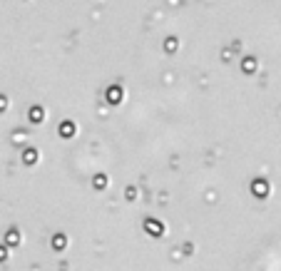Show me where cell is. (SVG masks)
<instances>
[{
    "label": "cell",
    "instance_id": "6da1fadb",
    "mask_svg": "<svg viewBox=\"0 0 281 271\" xmlns=\"http://www.w3.org/2000/svg\"><path fill=\"white\" fill-rule=\"evenodd\" d=\"M254 191L256 194H266V182H254Z\"/></svg>",
    "mask_w": 281,
    "mask_h": 271
},
{
    "label": "cell",
    "instance_id": "7a4b0ae2",
    "mask_svg": "<svg viewBox=\"0 0 281 271\" xmlns=\"http://www.w3.org/2000/svg\"><path fill=\"white\" fill-rule=\"evenodd\" d=\"M117 97H122V90H117V87H112V90H109V100H112V102H115Z\"/></svg>",
    "mask_w": 281,
    "mask_h": 271
},
{
    "label": "cell",
    "instance_id": "3957f363",
    "mask_svg": "<svg viewBox=\"0 0 281 271\" xmlns=\"http://www.w3.org/2000/svg\"><path fill=\"white\" fill-rule=\"evenodd\" d=\"M52 244H55V249H62V246H65V236H55Z\"/></svg>",
    "mask_w": 281,
    "mask_h": 271
},
{
    "label": "cell",
    "instance_id": "277c9868",
    "mask_svg": "<svg viewBox=\"0 0 281 271\" xmlns=\"http://www.w3.org/2000/svg\"><path fill=\"white\" fill-rule=\"evenodd\" d=\"M30 117H32V120H43V110H37V107H35V110L30 112Z\"/></svg>",
    "mask_w": 281,
    "mask_h": 271
},
{
    "label": "cell",
    "instance_id": "5b68a950",
    "mask_svg": "<svg viewBox=\"0 0 281 271\" xmlns=\"http://www.w3.org/2000/svg\"><path fill=\"white\" fill-rule=\"evenodd\" d=\"M95 187L102 189V187H105V177H95Z\"/></svg>",
    "mask_w": 281,
    "mask_h": 271
},
{
    "label": "cell",
    "instance_id": "8992f818",
    "mask_svg": "<svg viewBox=\"0 0 281 271\" xmlns=\"http://www.w3.org/2000/svg\"><path fill=\"white\" fill-rule=\"evenodd\" d=\"M244 70H249V72H251V70H254V60H246V62H244Z\"/></svg>",
    "mask_w": 281,
    "mask_h": 271
},
{
    "label": "cell",
    "instance_id": "52a82bcc",
    "mask_svg": "<svg viewBox=\"0 0 281 271\" xmlns=\"http://www.w3.org/2000/svg\"><path fill=\"white\" fill-rule=\"evenodd\" d=\"M62 129H65V134H72V122H65V127H62Z\"/></svg>",
    "mask_w": 281,
    "mask_h": 271
},
{
    "label": "cell",
    "instance_id": "ba28073f",
    "mask_svg": "<svg viewBox=\"0 0 281 271\" xmlns=\"http://www.w3.org/2000/svg\"><path fill=\"white\" fill-rule=\"evenodd\" d=\"M0 110H5V97H0Z\"/></svg>",
    "mask_w": 281,
    "mask_h": 271
}]
</instances>
